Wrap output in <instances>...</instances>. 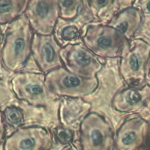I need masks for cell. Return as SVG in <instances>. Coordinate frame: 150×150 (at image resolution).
I'll return each instance as SVG.
<instances>
[{
	"label": "cell",
	"mask_w": 150,
	"mask_h": 150,
	"mask_svg": "<svg viewBox=\"0 0 150 150\" xmlns=\"http://www.w3.org/2000/svg\"><path fill=\"white\" fill-rule=\"evenodd\" d=\"M34 32L23 13L9 23L1 57L4 66L15 71L22 67L31 56Z\"/></svg>",
	"instance_id": "cell-1"
},
{
	"label": "cell",
	"mask_w": 150,
	"mask_h": 150,
	"mask_svg": "<svg viewBox=\"0 0 150 150\" xmlns=\"http://www.w3.org/2000/svg\"><path fill=\"white\" fill-rule=\"evenodd\" d=\"M81 42L97 57L105 59L119 58L129 42L117 30L98 23H90L84 29Z\"/></svg>",
	"instance_id": "cell-2"
},
{
	"label": "cell",
	"mask_w": 150,
	"mask_h": 150,
	"mask_svg": "<svg viewBox=\"0 0 150 150\" xmlns=\"http://www.w3.org/2000/svg\"><path fill=\"white\" fill-rule=\"evenodd\" d=\"M150 59V45L136 39L125 46L120 57L119 71L125 82L131 87H141L146 82V65Z\"/></svg>",
	"instance_id": "cell-3"
},
{
	"label": "cell",
	"mask_w": 150,
	"mask_h": 150,
	"mask_svg": "<svg viewBox=\"0 0 150 150\" xmlns=\"http://www.w3.org/2000/svg\"><path fill=\"white\" fill-rule=\"evenodd\" d=\"M11 85L18 99L33 106L49 107L59 98L48 89L42 73H17L12 78Z\"/></svg>",
	"instance_id": "cell-4"
},
{
	"label": "cell",
	"mask_w": 150,
	"mask_h": 150,
	"mask_svg": "<svg viewBox=\"0 0 150 150\" xmlns=\"http://www.w3.org/2000/svg\"><path fill=\"white\" fill-rule=\"evenodd\" d=\"M45 75L47 87L59 97H85L94 93L98 86L97 76L92 78L81 77L70 72L64 66Z\"/></svg>",
	"instance_id": "cell-5"
},
{
	"label": "cell",
	"mask_w": 150,
	"mask_h": 150,
	"mask_svg": "<svg viewBox=\"0 0 150 150\" xmlns=\"http://www.w3.org/2000/svg\"><path fill=\"white\" fill-rule=\"evenodd\" d=\"M82 150H113L114 139L109 123L101 115L91 112L80 125Z\"/></svg>",
	"instance_id": "cell-6"
},
{
	"label": "cell",
	"mask_w": 150,
	"mask_h": 150,
	"mask_svg": "<svg viewBox=\"0 0 150 150\" xmlns=\"http://www.w3.org/2000/svg\"><path fill=\"white\" fill-rule=\"evenodd\" d=\"M60 56L63 66L70 72L86 78L95 77L103 64L83 43L69 44L62 47Z\"/></svg>",
	"instance_id": "cell-7"
},
{
	"label": "cell",
	"mask_w": 150,
	"mask_h": 150,
	"mask_svg": "<svg viewBox=\"0 0 150 150\" xmlns=\"http://www.w3.org/2000/svg\"><path fill=\"white\" fill-rule=\"evenodd\" d=\"M24 14L34 33L52 34L60 18L58 1L28 0Z\"/></svg>",
	"instance_id": "cell-8"
},
{
	"label": "cell",
	"mask_w": 150,
	"mask_h": 150,
	"mask_svg": "<svg viewBox=\"0 0 150 150\" xmlns=\"http://www.w3.org/2000/svg\"><path fill=\"white\" fill-rule=\"evenodd\" d=\"M52 138L40 126L20 127L5 140L4 150H49Z\"/></svg>",
	"instance_id": "cell-9"
},
{
	"label": "cell",
	"mask_w": 150,
	"mask_h": 150,
	"mask_svg": "<svg viewBox=\"0 0 150 150\" xmlns=\"http://www.w3.org/2000/svg\"><path fill=\"white\" fill-rule=\"evenodd\" d=\"M61 48L62 46L53 33L40 35L34 33L31 46V56L42 73L46 74L63 66L60 56Z\"/></svg>",
	"instance_id": "cell-10"
},
{
	"label": "cell",
	"mask_w": 150,
	"mask_h": 150,
	"mask_svg": "<svg viewBox=\"0 0 150 150\" xmlns=\"http://www.w3.org/2000/svg\"><path fill=\"white\" fill-rule=\"evenodd\" d=\"M149 123L141 117L126 120L114 136L113 150H137L145 141Z\"/></svg>",
	"instance_id": "cell-11"
},
{
	"label": "cell",
	"mask_w": 150,
	"mask_h": 150,
	"mask_svg": "<svg viewBox=\"0 0 150 150\" xmlns=\"http://www.w3.org/2000/svg\"><path fill=\"white\" fill-rule=\"evenodd\" d=\"M91 16L86 6L83 7L79 14L71 19H64L59 18L54 28L53 34L62 47L69 44L79 42L85 28L93 21Z\"/></svg>",
	"instance_id": "cell-12"
},
{
	"label": "cell",
	"mask_w": 150,
	"mask_h": 150,
	"mask_svg": "<svg viewBox=\"0 0 150 150\" xmlns=\"http://www.w3.org/2000/svg\"><path fill=\"white\" fill-rule=\"evenodd\" d=\"M150 101V84L141 87H129L117 92L114 96L111 105L120 112L139 111Z\"/></svg>",
	"instance_id": "cell-13"
},
{
	"label": "cell",
	"mask_w": 150,
	"mask_h": 150,
	"mask_svg": "<svg viewBox=\"0 0 150 150\" xmlns=\"http://www.w3.org/2000/svg\"><path fill=\"white\" fill-rule=\"evenodd\" d=\"M142 21V15L136 8H125L114 15L107 25L119 31L127 40L134 36Z\"/></svg>",
	"instance_id": "cell-14"
},
{
	"label": "cell",
	"mask_w": 150,
	"mask_h": 150,
	"mask_svg": "<svg viewBox=\"0 0 150 150\" xmlns=\"http://www.w3.org/2000/svg\"><path fill=\"white\" fill-rule=\"evenodd\" d=\"M28 0H0V25L10 23L22 15Z\"/></svg>",
	"instance_id": "cell-15"
},
{
	"label": "cell",
	"mask_w": 150,
	"mask_h": 150,
	"mask_svg": "<svg viewBox=\"0 0 150 150\" xmlns=\"http://www.w3.org/2000/svg\"><path fill=\"white\" fill-rule=\"evenodd\" d=\"M86 6L94 19L104 21L111 17L117 8V0H85Z\"/></svg>",
	"instance_id": "cell-16"
},
{
	"label": "cell",
	"mask_w": 150,
	"mask_h": 150,
	"mask_svg": "<svg viewBox=\"0 0 150 150\" xmlns=\"http://www.w3.org/2000/svg\"><path fill=\"white\" fill-rule=\"evenodd\" d=\"M60 18L64 19H71L76 18L81 11L83 0H57Z\"/></svg>",
	"instance_id": "cell-17"
},
{
	"label": "cell",
	"mask_w": 150,
	"mask_h": 150,
	"mask_svg": "<svg viewBox=\"0 0 150 150\" xmlns=\"http://www.w3.org/2000/svg\"><path fill=\"white\" fill-rule=\"evenodd\" d=\"M4 123L11 128H19L24 122L23 111L16 106L7 107L2 112Z\"/></svg>",
	"instance_id": "cell-18"
},
{
	"label": "cell",
	"mask_w": 150,
	"mask_h": 150,
	"mask_svg": "<svg viewBox=\"0 0 150 150\" xmlns=\"http://www.w3.org/2000/svg\"><path fill=\"white\" fill-rule=\"evenodd\" d=\"M132 6L137 8L142 16L150 18V0H134Z\"/></svg>",
	"instance_id": "cell-19"
},
{
	"label": "cell",
	"mask_w": 150,
	"mask_h": 150,
	"mask_svg": "<svg viewBox=\"0 0 150 150\" xmlns=\"http://www.w3.org/2000/svg\"><path fill=\"white\" fill-rule=\"evenodd\" d=\"M72 134L67 128L63 127H57L56 130V137L57 139L62 142H68L71 139Z\"/></svg>",
	"instance_id": "cell-20"
},
{
	"label": "cell",
	"mask_w": 150,
	"mask_h": 150,
	"mask_svg": "<svg viewBox=\"0 0 150 150\" xmlns=\"http://www.w3.org/2000/svg\"><path fill=\"white\" fill-rule=\"evenodd\" d=\"M5 132V123L3 119L2 113L0 110V143L4 138Z\"/></svg>",
	"instance_id": "cell-21"
},
{
	"label": "cell",
	"mask_w": 150,
	"mask_h": 150,
	"mask_svg": "<svg viewBox=\"0 0 150 150\" xmlns=\"http://www.w3.org/2000/svg\"><path fill=\"white\" fill-rule=\"evenodd\" d=\"M67 150H79L74 145H71Z\"/></svg>",
	"instance_id": "cell-22"
},
{
	"label": "cell",
	"mask_w": 150,
	"mask_h": 150,
	"mask_svg": "<svg viewBox=\"0 0 150 150\" xmlns=\"http://www.w3.org/2000/svg\"><path fill=\"white\" fill-rule=\"evenodd\" d=\"M1 36H2V35H1V28H0V42H1Z\"/></svg>",
	"instance_id": "cell-23"
},
{
	"label": "cell",
	"mask_w": 150,
	"mask_h": 150,
	"mask_svg": "<svg viewBox=\"0 0 150 150\" xmlns=\"http://www.w3.org/2000/svg\"><path fill=\"white\" fill-rule=\"evenodd\" d=\"M149 102H150V101H149Z\"/></svg>",
	"instance_id": "cell-24"
}]
</instances>
